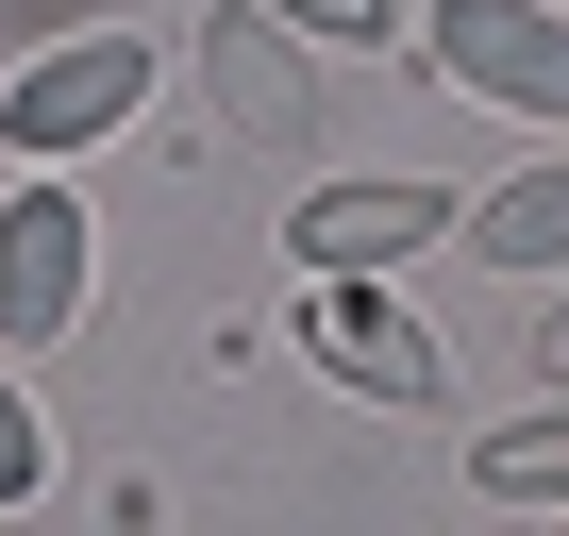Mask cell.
<instances>
[{"label": "cell", "mask_w": 569, "mask_h": 536, "mask_svg": "<svg viewBox=\"0 0 569 536\" xmlns=\"http://www.w3.org/2000/svg\"><path fill=\"white\" fill-rule=\"evenodd\" d=\"M201 85L234 135H319V85H302V34L268 18V0H218L201 18Z\"/></svg>", "instance_id": "obj_5"}, {"label": "cell", "mask_w": 569, "mask_h": 536, "mask_svg": "<svg viewBox=\"0 0 569 536\" xmlns=\"http://www.w3.org/2000/svg\"><path fill=\"white\" fill-rule=\"evenodd\" d=\"M302 353L352 386V403H386V419H419V403H452V369H436V336L386 302V268H302Z\"/></svg>", "instance_id": "obj_1"}, {"label": "cell", "mask_w": 569, "mask_h": 536, "mask_svg": "<svg viewBox=\"0 0 569 536\" xmlns=\"http://www.w3.org/2000/svg\"><path fill=\"white\" fill-rule=\"evenodd\" d=\"M436 218H452L436 185H319L302 218H284V268H402Z\"/></svg>", "instance_id": "obj_6"}, {"label": "cell", "mask_w": 569, "mask_h": 536, "mask_svg": "<svg viewBox=\"0 0 569 536\" xmlns=\"http://www.w3.org/2000/svg\"><path fill=\"white\" fill-rule=\"evenodd\" d=\"M469 235H486V268H569V151H552V168H519Z\"/></svg>", "instance_id": "obj_7"}, {"label": "cell", "mask_w": 569, "mask_h": 536, "mask_svg": "<svg viewBox=\"0 0 569 536\" xmlns=\"http://www.w3.org/2000/svg\"><path fill=\"white\" fill-rule=\"evenodd\" d=\"M469 486H486V503H569V403H552V419L469 436Z\"/></svg>", "instance_id": "obj_8"}, {"label": "cell", "mask_w": 569, "mask_h": 536, "mask_svg": "<svg viewBox=\"0 0 569 536\" xmlns=\"http://www.w3.org/2000/svg\"><path fill=\"white\" fill-rule=\"evenodd\" d=\"M419 51H436V85H469V101L569 135V18H552V0H436Z\"/></svg>", "instance_id": "obj_3"}, {"label": "cell", "mask_w": 569, "mask_h": 536, "mask_svg": "<svg viewBox=\"0 0 569 536\" xmlns=\"http://www.w3.org/2000/svg\"><path fill=\"white\" fill-rule=\"evenodd\" d=\"M68 319H84V201L34 168L0 201V353H51Z\"/></svg>", "instance_id": "obj_4"}, {"label": "cell", "mask_w": 569, "mask_h": 536, "mask_svg": "<svg viewBox=\"0 0 569 536\" xmlns=\"http://www.w3.org/2000/svg\"><path fill=\"white\" fill-rule=\"evenodd\" d=\"M134 101H151V34H68V51H34L18 85H0V135H18L34 168H68V151L134 135Z\"/></svg>", "instance_id": "obj_2"}, {"label": "cell", "mask_w": 569, "mask_h": 536, "mask_svg": "<svg viewBox=\"0 0 569 536\" xmlns=\"http://www.w3.org/2000/svg\"><path fill=\"white\" fill-rule=\"evenodd\" d=\"M0 503H51V419H34L18 369H0Z\"/></svg>", "instance_id": "obj_9"}, {"label": "cell", "mask_w": 569, "mask_h": 536, "mask_svg": "<svg viewBox=\"0 0 569 536\" xmlns=\"http://www.w3.org/2000/svg\"><path fill=\"white\" fill-rule=\"evenodd\" d=\"M268 18L302 34V51H386V18H402V0H268Z\"/></svg>", "instance_id": "obj_10"}, {"label": "cell", "mask_w": 569, "mask_h": 536, "mask_svg": "<svg viewBox=\"0 0 569 536\" xmlns=\"http://www.w3.org/2000/svg\"><path fill=\"white\" fill-rule=\"evenodd\" d=\"M536 386H569V302H552V319H536Z\"/></svg>", "instance_id": "obj_11"}]
</instances>
